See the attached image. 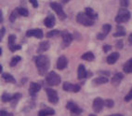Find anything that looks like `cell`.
Instances as JSON below:
<instances>
[{"instance_id":"obj_26","label":"cell","mask_w":132,"mask_h":116,"mask_svg":"<svg viewBox=\"0 0 132 116\" xmlns=\"http://www.w3.org/2000/svg\"><path fill=\"white\" fill-rule=\"evenodd\" d=\"M81 59L85 60L87 62H91L95 60V54L92 52H87L85 53H83L82 56H81Z\"/></svg>"},{"instance_id":"obj_32","label":"cell","mask_w":132,"mask_h":116,"mask_svg":"<svg viewBox=\"0 0 132 116\" xmlns=\"http://www.w3.org/2000/svg\"><path fill=\"white\" fill-rule=\"evenodd\" d=\"M18 15H19V13H18V10H17V9H15V10H13L11 13H10V21L11 22V23H14V22L16 21Z\"/></svg>"},{"instance_id":"obj_2","label":"cell","mask_w":132,"mask_h":116,"mask_svg":"<svg viewBox=\"0 0 132 116\" xmlns=\"http://www.w3.org/2000/svg\"><path fill=\"white\" fill-rule=\"evenodd\" d=\"M130 18H131V14H130L129 10H127L126 8H120L114 21H116V24H124V23H127V21H129Z\"/></svg>"},{"instance_id":"obj_13","label":"cell","mask_w":132,"mask_h":116,"mask_svg":"<svg viewBox=\"0 0 132 116\" xmlns=\"http://www.w3.org/2000/svg\"><path fill=\"white\" fill-rule=\"evenodd\" d=\"M68 66V58L65 56V55H61L58 58V61H57L56 67L57 69L59 70H63L67 67Z\"/></svg>"},{"instance_id":"obj_9","label":"cell","mask_w":132,"mask_h":116,"mask_svg":"<svg viewBox=\"0 0 132 116\" xmlns=\"http://www.w3.org/2000/svg\"><path fill=\"white\" fill-rule=\"evenodd\" d=\"M104 105V100L102 99V97H96L94 100H93V103H92V109L93 111L96 112V113H99L102 111Z\"/></svg>"},{"instance_id":"obj_44","label":"cell","mask_w":132,"mask_h":116,"mask_svg":"<svg viewBox=\"0 0 132 116\" xmlns=\"http://www.w3.org/2000/svg\"><path fill=\"white\" fill-rule=\"evenodd\" d=\"M4 22V17H3V12L2 10H0V23Z\"/></svg>"},{"instance_id":"obj_31","label":"cell","mask_w":132,"mask_h":116,"mask_svg":"<svg viewBox=\"0 0 132 116\" xmlns=\"http://www.w3.org/2000/svg\"><path fill=\"white\" fill-rule=\"evenodd\" d=\"M112 29V25L109 24H104L103 25H102V33L104 34V35H108L109 33H110V31H111Z\"/></svg>"},{"instance_id":"obj_15","label":"cell","mask_w":132,"mask_h":116,"mask_svg":"<svg viewBox=\"0 0 132 116\" xmlns=\"http://www.w3.org/2000/svg\"><path fill=\"white\" fill-rule=\"evenodd\" d=\"M44 24H45V26L47 27V28L54 27V25L56 24V20H55L54 15L52 14V13H48V15L44 20Z\"/></svg>"},{"instance_id":"obj_38","label":"cell","mask_w":132,"mask_h":116,"mask_svg":"<svg viewBox=\"0 0 132 116\" xmlns=\"http://www.w3.org/2000/svg\"><path fill=\"white\" fill-rule=\"evenodd\" d=\"M0 116H13V113L7 112L5 110H1V111H0Z\"/></svg>"},{"instance_id":"obj_34","label":"cell","mask_w":132,"mask_h":116,"mask_svg":"<svg viewBox=\"0 0 132 116\" xmlns=\"http://www.w3.org/2000/svg\"><path fill=\"white\" fill-rule=\"evenodd\" d=\"M104 105L107 107V108H109V109H112L113 106H114V101H113V99H106L104 100Z\"/></svg>"},{"instance_id":"obj_36","label":"cell","mask_w":132,"mask_h":116,"mask_svg":"<svg viewBox=\"0 0 132 116\" xmlns=\"http://www.w3.org/2000/svg\"><path fill=\"white\" fill-rule=\"evenodd\" d=\"M112 48H113V46L112 45L105 44V45L102 46V51H103L104 52H110V51H112Z\"/></svg>"},{"instance_id":"obj_23","label":"cell","mask_w":132,"mask_h":116,"mask_svg":"<svg viewBox=\"0 0 132 116\" xmlns=\"http://www.w3.org/2000/svg\"><path fill=\"white\" fill-rule=\"evenodd\" d=\"M1 77H2L3 80H4L5 81H7V83H13V84L16 83V80H15V78L11 75V74L7 73V72H3V73L1 74Z\"/></svg>"},{"instance_id":"obj_20","label":"cell","mask_w":132,"mask_h":116,"mask_svg":"<svg viewBox=\"0 0 132 116\" xmlns=\"http://www.w3.org/2000/svg\"><path fill=\"white\" fill-rule=\"evenodd\" d=\"M50 48V44L48 41H42L41 43H39L37 48V52L38 53H42L44 52H47L48 49Z\"/></svg>"},{"instance_id":"obj_17","label":"cell","mask_w":132,"mask_h":116,"mask_svg":"<svg viewBox=\"0 0 132 116\" xmlns=\"http://www.w3.org/2000/svg\"><path fill=\"white\" fill-rule=\"evenodd\" d=\"M119 58H120V53L118 52H112L111 54H109L108 56H107L106 61L109 65H113L118 61Z\"/></svg>"},{"instance_id":"obj_24","label":"cell","mask_w":132,"mask_h":116,"mask_svg":"<svg viewBox=\"0 0 132 116\" xmlns=\"http://www.w3.org/2000/svg\"><path fill=\"white\" fill-rule=\"evenodd\" d=\"M116 31L113 33V37L114 38H119V37H124V36L127 35V32H126L125 28L123 27L122 25H117L116 27Z\"/></svg>"},{"instance_id":"obj_18","label":"cell","mask_w":132,"mask_h":116,"mask_svg":"<svg viewBox=\"0 0 132 116\" xmlns=\"http://www.w3.org/2000/svg\"><path fill=\"white\" fill-rule=\"evenodd\" d=\"M123 79H124V74L121 73V72H117L112 78V84L113 86H118L121 83V81H123Z\"/></svg>"},{"instance_id":"obj_42","label":"cell","mask_w":132,"mask_h":116,"mask_svg":"<svg viewBox=\"0 0 132 116\" xmlns=\"http://www.w3.org/2000/svg\"><path fill=\"white\" fill-rule=\"evenodd\" d=\"M5 33H6L5 27H2V28H1V31H0V41L2 40V38H4V36H5Z\"/></svg>"},{"instance_id":"obj_19","label":"cell","mask_w":132,"mask_h":116,"mask_svg":"<svg viewBox=\"0 0 132 116\" xmlns=\"http://www.w3.org/2000/svg\"><path fill=\"white\" fill-rule=\"evenodd\" d=\"M55 115V111L52 108H45V109H42L38 111L37 116H53Z\"/></svg>"},{"instance_id":"obj_11","label":"cell","mask_w":132,"mask_h":116,"mask_svg":"<svg viewBox=\"0 0 132 116\" xmlns=\"http://www.w3.org/2000/svg\"><path fill=\"white\" fill-rule=\"evenodd\" d=\"M26 37H28V38L34 37L38 39H42L44 38V33L41 29H30V30L26 31Z\"/></svg>"},{"instance_id":"obj_6","label":"cell","mask_w":132,"mask_h":116,"mask_svg":"<svg viewBox=\"0 0 132 116\" xmlns=\"http://www.w3.org/2000/svg\"><path fill=\"white\" fill-rule=\"evenodd\" d=\"M46 93L47 95V99L51 104H57L59 102V95L56 90L52 89V88L47 87L46 88Z\"/></svg>"},{"instance_id":"obj_47","label":"cell","mask_w":132,"mask_h":116,"mask_svg":"<svg viewBox=\"0 0 132 116\" xmlns=\"http://www.w3.org/2000/svg\"><path fill=\"white\" fill-rule=\"evenodd\" d=\"M110 116H124L123 114H120V113H116V114H112Z\"/></svg>"},{"instance_id":"obj_30","label":"cell","mask_w":132,"mask_h":116,"mask_svg":"<svg viewBox=\"0 0 132 116\" xmlns=\"http://www.w3.org/2000/svg\"><path fill=\"white\" fill-rule=\"evenodd\" d=\"M12 95H10V94H9V93H4V94L1 95V100H2L3 102H5V103L10 102L12 99Z\"/></svg>"},{"instance_id":"obj_12","label":"cell","mask_w":132,"mask_h":116,"mask_svg":"<svg viewBox=\"0 0 132 116\" xmlns=\"http://www.w3.org/2000/svg\"><path fill=\"white\" fill-rule=\"evenodd\" d=\"M66 109L71 111L72 113H75V114H80L83 112V110L73 101L67 102V104H66Z\"/></svg>"},{"instance_id":"obj_14","label":"cell","mask_w":132,"mask_h":116,"mask_svg":"<svg viewBox=\"0 0 132 116\" xmlns=\"http://www.w3.org/2000/svg\"><path fill=\"white\" fill-rule=\"evenodd\" d=\"M41 90V85L37 83H30V87H29V95L32 97H36V94Z\"/></svg>"},{"instance_id":"obj_1","label":"cell","mask_w":132,"mask_h":116,"mask_svg":"<svg viewBox=\"0 0 132 116\" xmlns=\"http://www.w3.org/2000/svg\"><path fill=\"white\" fill-rule=\"evenodd\" d=\"M35 63H36L38 74L40 76L46 75L50 66V61L48 59V57L42 54L38 55V56L35 57Z\"/></svg>"},{"instance_id":"obj_16","label":"cell","mask_w":132,"mask_h":116,"mask_svg":"<svg viewBox=\"0 0 132 116\" xmlns=\"http://www.w3.org/2000/svg\"><path fill=\"white\" fill-rule=\"evenodd\" d=\"M87 69H86L85 66L82 64H80L78 66L77 69V78L78 80H85V79L87 78Z\"/></svg>"},{"instance_id":"obj_41","label":"cell","mask_w":132,"mask_h":116,"mask_svg":"<svg viewBox=\"0 0 132 116\" xmlns=\"http://www.w3.org/2000/svg\"><path fill=\"white\" fill-rule=\"evenodd\" d=\"M29 1H30V3L32 4V6H33L35 9L38 8V1L37 0H29Z\"/></svg>"},{"instance_id":"obj_29","label":"cell","mask_w":132,"mask_h":116,"mask_svg":"<svg viewBox=\"0 0 132 116\" xmlns=\"http://www.w3.org/2000/svg\"><path fill=\"white\" fill-rule=\"evenodd\" d=\"M17 10H18V13L19 15L22 17H28L29 16V11L27 9L25 8H22V7H20V8H17Z\"/></svg>"},{"instance_id":"obj_4","label":"cell","mask_w":132,"mask_h":116,"mask_svg":"<svg viewBox=\"0 0 132 116\" xmlns=\"http://www.w3.org/2000/svg\"><path fill=\"white\" fill-rule=\"evenodd\" d=\"M76 22L84 26H92L94 24L95 21H93L90 17H88L84 12H79L76 15Z\"/></svg>"},{"instance_id":"obj_8","label":"cell","mask_w":132,"mask_h":116,"mask_svg":"<svg viewBox=\"0 0 132 116\" xmlns=\"http://www.w3.org/2000/svg\"><path fill=\"white\" fill-rule=\"evenodd\" d=\"M62 89L65 92H71V93H78L81 90V86L79 84H73V83L64 81L62 83Z\"/></svg>"},{"instance_id":"obj_49","label":"cell","mask_w":132,"mask_h":116,"mask_svg":"<svg viewBox=\"0 0 132 116\" xmlns=\"http://www.w3.org/2000/svg\"><path fill=\"white\" fill-rule=\"evenodd\" d=\"M88 116H97V115H96V114H93V113H90V114H89V115H88Z\"/></svg>"},{"instance_id":"obj_21","label":"cell","mask_w":132,"mask_h":116,"mask_svg":"<svg viewBox=\"0 0 132 116\" xmlns=\"http://www.w3.org/2000/svg\"><path fill=\"white\" fill-rule=\"evenodd\" d=\"M85 13L88 17H90L93 21H96V20L99 18V15H98V13H97V12L95 11L92 8H86V9H85Z\"/></svg>"},{"instance_id":"obj_35","label":"cell","mask_w":132,"mask_h":116,"mask_svg":"<svg viewBox=\"0 0 132 116\" xmlns=\"http://www.w3.org/2000/svg\"><path fill=\"white\" fill-rule=\"evenodd\" d=\"M125 101L126 102H129L130 100H132V88L130 89V91L127 94V95L125 97Z\"/></svg>"},{"instance_id":"obj_25","label":"cell","mask_w":132,"mask_h":116,"mask_svg":"<svg viewBox=\"0 0 132 116\" xmlns=\"http://www.w3.org/2000/svg\"><path fill=\"white\" fill-rule=\"evenodd\" d=\"M123 70L125 73L130 74L132 73V58L128 59L123 66Z\"/></svg>"},{"instance_id":"obj_10","label":"cell","mask_w":132,"mask_h":116,"mask_svg":"<svg viewBox=\"0 0 132 116\" xmlns=\"http://www.w3.org/2000/svg\"><path fill=\"white\" fill-rule=\"evenodd\" d=\"M15 42H16V36L13 34L9 36V49L11 52H14L21 49V46L19 44H16Z\"/></svg>"},{"instance_id":"obj_3","label":"cell","mask_w":132,"mask_h":116,"mask_svg":"<svg viewBox=\"0 0 132 116\" xmlns=\"http://www.w3.org/2000/svg\"><path fill=\"white\" fill-rule=\"evenodd\" d=\"M46 83L50 86H57L61 83V78L54 71H50L46 76Z\"/></svg>"},{"instance_id":"obj_45","label":"cell","mask_w":132,"mask_h":116,"mask_svg":"<svg viewBox=\"0 0 132 116\" xmlns=\"http://www.w3.org/2000/svg\"><path fill=\"white\" fill-rule=\"evenodd\" d=\"M127 40H128V43H129L130 45H132V33L128 36V39Z\"/></svg>"},{"instance_id":"obj_43","label":"cell","mask_w":132,"mask_h":116,"mask_svg":"<svg viewBox=\"0 0 132 116\" xmlns=\"http://www.w3.org/2000/svg\"><path fill=\"white\" fill-rule=\"evenodd\" d=\"M99 73L102 74V75H104L105 77H108V76H110V72H109V71H100Z\"/></svg>"},{"instance_id":"obj_40","label":"cell","mask_w":132,"mask_h":116,"mask_svg":"<svg viewBox=\"0 0 132 116\" xmlns=\"http://www.w3.org/2000/svg\"><path fill=\"white\" fill-rule=\"evenodd\" d=\"M116 47L117 48L118 50L123 49V47H124V42H123V40H118L116 44Z\"/></svg>"},{"instance_id":"obj_28","label":"cell","mask_w":132,"mask_h":116,"mask_svg":"<svg viewBox=\"0 0 132 116\" xmlns=\"http://www.w3.org/2000/svg\"><path fill=\"white\" fill-rule=\"evenodd\" d=\"M21 57L20 56V55L13 56L11 58V60H10V66H11V67H14V66H16L17 65H18L20 62H21Z\"/></svg>"},{"instance_id":"obj_22","label":"cell","mask_w":132,"mask_h":116,"mask_svg":"<svg viewBox=\"0 0 132 116\" xmlns=\"http://www.w3.org/2000/svg\"><path fill=\"white\" fill-rule=\"evenodd\" d=\"M109 81L108 78L105 77V76H101V77H98V78L94 79L92 83L94 85H102V84H105Z\"/></svg>"},{"instance_id":"obj_48","label":"cell","mask_w":132,"mask_h":116,"mask_svg":"<svg viewBox=\"0 0 132 116\" xmlns=\"http://www.w3.org/2000/svg\"><path fill=\"white\" fill-rule=\"evenodd\" d=\"M2 71H3V66H2V65H0V72H1V74L3 73Z\"/></svg>"},{"instance_id":"obj_27","label":"cell","mask_w":132,"mask_h":116,"mask_svg":"<svg viewBox=\"0 0 132 116\" xmlns=\"http://www.w3.org/2000/svg\"><path fill=\"white\" fill-rule=\"evenodd\" d=\"M21 97H22V95H21V93H16V94H14V95H12V99H11V101H10V104H11L12 108H15V107H16V105L18 104V102L20 101Z\"/></svg>"},{"instance_id":"obj_5","label":"cell","mask_w":132,"mask_h":116,"mask_svg":"<svg viewBox=\"0 0 132 116\" xmlns=\"http://www.w3.org/2000/svg\"><path fill=\"white\" fill-rule=\"evenodd\" d=\"M50 8H51L52 10L56 12V14L58 15L59 19L61 20V21H64V20L67 18V16H66V13L64 12V10H63V8H62V6H61L60 3H58V2H50Z\"/></svg>"},{"instance_id":"obj_33","label":"cell","mask_w":132,"mask_h":116,"mask_svg":"<svg viewBox=\"0 0 132 116\" xmlns=\"http://www.w3.org/2000/svg\"><path fill=\"white\" fill-rule=\"evenodd\" d=\"M61 34V31L57 30V29H54V30H51L50 32L47 33V38H53V37H56V36L60 35Z\"/></svg>"},{"instance_id":"obj_37","label":"cell","mask_w":132,"mask_h":116,"mask_svg":"<svg viewBox=\"0 0 132 116\" xmlns=\"http://www.w3.org/2000/svg\"><path fill=\"white\" fill-rule=\"evenodd\" d=\"M119 3H120L121 8H127L129 4V1L128 0H119Z\"/></svg>"},{"instance_id":"obj_46","label":"cell","mask_w":132,"mask_h":116,"mask_svg":"<svg viewBox=\"0 0 132 116\" xmlns=\"http://www.w3.org/2000/svg\"><path fill=\"white\" fill-rule=\"evenodd\" d=\"M70 0H61V4H66V3H68Z\"/></svg>"},{"instance_id":"obj_7","label":"cell","mask_w":132,"mask_h":116,"mask_svg":"<svg viewBox=\"0 0 132 116\" xmlns=\"http://www.w3.org/2000/svg\"><path fill=\"white\" fill-rule=\"evenodd\" d=\"M61 38H62V47L66 48L68 47L70 44L72 43L73 39V36L72 34H70L67 30H63L61 32Z\"/></svg>"},{"instance_id":"obj_39","label":"cell","mask_w":132,"mask_h":116,"mask_svg":"<svg viewBox=\"0 0 132 116\" xmlns=\"http://www.w3.org/2000/svg\"><path fill=\"white\" fill-rule=\"evenodd\" d=\"M107 36L106 35H104L103 33H99L98 35H97V39H99V40H103V39H105L106 38Z\"/></svg>"}]
</instances>
